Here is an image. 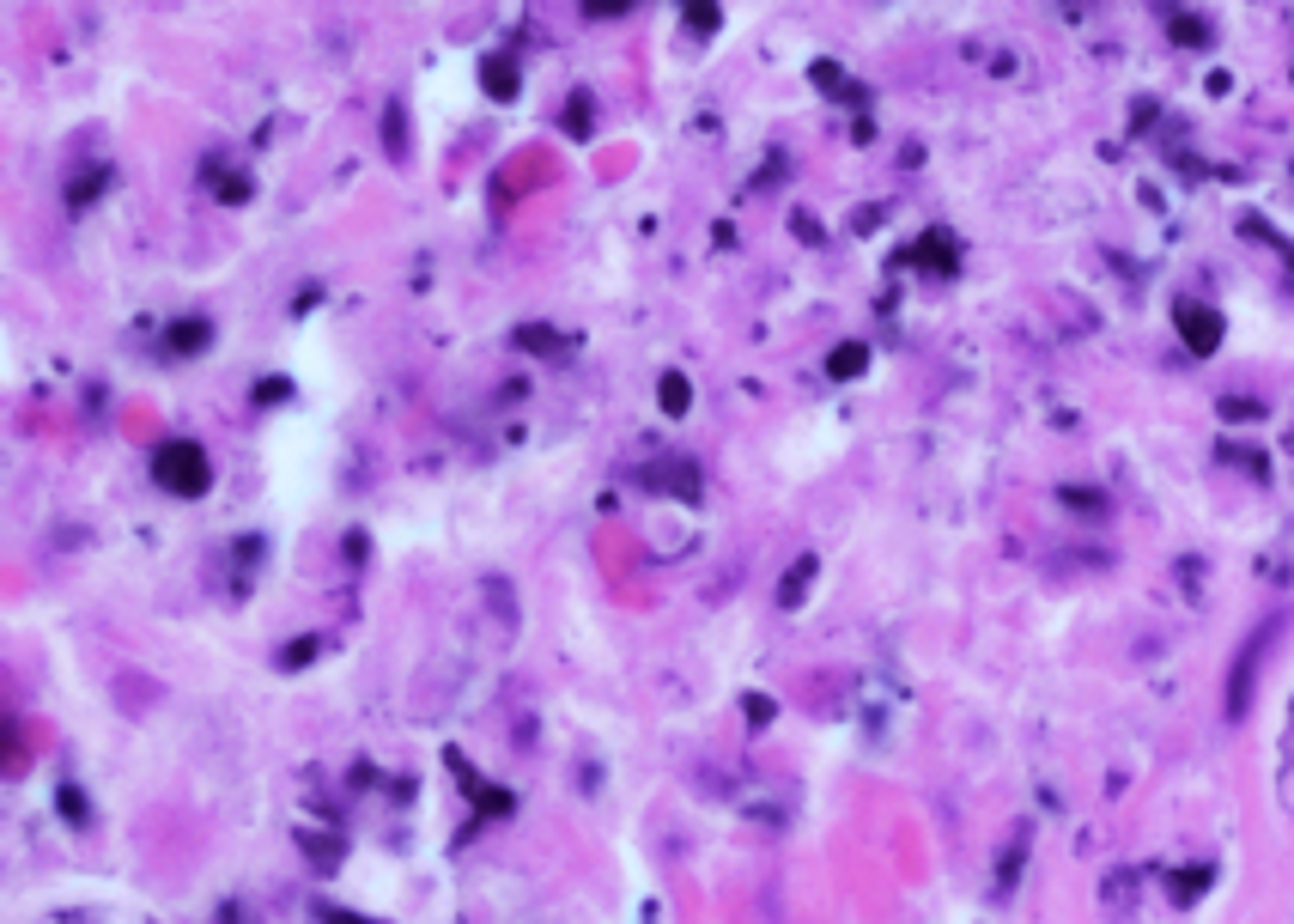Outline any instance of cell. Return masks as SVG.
Segmentation results:
<instances>
[{"label":"cell","mask_w":1294,"mask_h":924,"mask_svg":"<svg viewBox=\"0 0 1294 924\" xmlns=\"http://www.w3.org/2000/svg\"><path fill=\"white\" fill-rule=\"evenodd\" d=\"M152 475L170 493H201L207 487V456H201V444H164L158 463H152Z\"/></svg>","instance_id":"cell-1"},{"label":"cell","mask_w":1294,"mask_h":924,"mask_svg":"<svg viewBox=\"0 0 1294 924\" xmlns=\"http://www.w3.org/2000/svg\"><path fill=\"white\" fill-rule=\"evenodd\" d=\"M1179 335H1185L1198 353H1210V347L1222 341V316H1216L1210 304H1192V298H1185V304H1179Z\"/></svg>","instance_id":"cell-2"},{"label":"cell","mask_w":1294,"mask_h":924,"mask_svg":"<svg viewBox=\"0 0 1294 924\" xmlns=\"http://www.w3.org/2000/svg\"><path fill=\"white\" fill-rule=\"evenodd\" d=\"M857 365H863V347H839V353H833V371H839V377H851Z\"/></svg>","instance_id":"cell-3"},{"label":"cell","mask_w":1294,"mask_h":924,"mask_svg":"<svg viewBox=\"0 0 1294 924\" xmlns=\"http://www.w3.org/2000/svg\"><path fill=\"white\" fill-rule=\"evenodd\" d=\"M662 402H668V408H687V383H680V377H668V383H662Z\"/></svg>","instance_id":"cell-4"}]
</instances>
